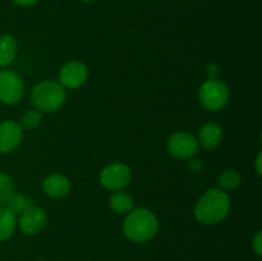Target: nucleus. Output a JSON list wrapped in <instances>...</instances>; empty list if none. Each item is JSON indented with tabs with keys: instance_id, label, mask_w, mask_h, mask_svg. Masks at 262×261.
<instances>
[{
	"instance_id": "obj_22",
	"label": "nucleus",
	"mask_w": 262,
	"mask_h": 261,
	"mask_svg": "<svg viewBox=\"0 0 262 261\" xmlns=\"http://www.w3.org/2000/svg\"><path fill=\"white\" fill-rule=\"evenodd\" d=\"M262 154L261 153H258V155H257V158H256V171H257V174L258 176H261L262 174V168H261V163H262Z\"/></svg>"
},
{
	"instance_id": "obj_17",
	"label": "nucleus",
	"mask_w": 262,
	"mask_h": 261,
	"mask_svg": "<svg viewBox=\"0 0 262 261\" xmlns=\"http://www.w3.org/2000/svg\"><path fill=\"white\" fill-rule=\"evenodd\" d=\"M15 193V183L9 174L0 171V206H5Z\"/></svg>"
},
{
	"instance_id": "obj_16",
	"label": "nucleus",
	"mask_w": 262,
	"mask_h": 261,
	"mask_svg": "<svg viewBox=\"0 0 262 261\" xmlns=\"http://www.w3.org/2000/svg\"><path fill=\"white\" fill-rule=\"evenodd\" d=\"M217 184L223 191H235L242 184V177L235 169H225L217 178Z\"/></svg>"
},
{
	"instance_id": "obj_6",
	"label": "nucleus",
	"mask_w": 262,
	"mask_h": 261,
	"mask_svg": "<svg viewBox=\"0 0 262 261\" xmlns=\"http://www.w3.org/2000/svg\"><path fill=\"white\" fill-rule=\"evenodd\" d=\"M132 179V171L130 168L124 163H110L105 166L100 173V184L105 189L112 192L120 191L127 187Z\"/></svg>"
},
{
	"instance_id": "obj_5",
	"label": "nucleus",
	"mask_w": 262,
	"mask_h": 261,
	"mask_svg": "<svg viewBox=\"0 0 262 261\" xmlns=\"http://www.w3.org/2000/svg\"><path fill=\"white\" fill-rule=\"evenodd\" d=\"M25 95V82L17 72L12 69L0 71V101L5 105H14Z\"/></svg>"
},
{
	"instance_id": "obj_24",
	"label": "nucleus",
	"mask_w": 262,
	"mask_h": 261,
	"mask_svg": "<svg viewBox=\"0 0 262 261\" xmlns=\"http://www.w3.org/2000/svg\"><path fill=\"white\" fill-rule=\"evenodd\" d=\"M82 2H86V3H92V2H95V0H82Z\"/></svg>"
},
{
	"instance_id": "obj_4",
	"label": "nucleus",
	"mask_w": 262,
	"mask_h": 261,
	"mask_svg": "<svg viewBox=\"0 0 262 261\" xmlns=\"http://www.w3.org/2000/svg\"><path fill=\"white\" fill-rule=\"evenodd\" d=\"M229 89L217 78H209L199 90V100L202 106L210 112H219L227 106L229 101Z\"/></svg>"
},
{
	"instance_id": "obj_20",
	"label": "nucleus",
	"mask_w": 262,
	"mask_h": 261,
	"mask_svg": "<svg viewBox=\"0 0 262 261\" xmlns=\"http://www.w3.org/2000/svg\"><path fill=\"white\" fill-rule=\"evenodd\" d=\"M252 247H253V251H255L256 255L257 256L262 255V232L261 230H258V232L256 233L255 237H253Z\"/></svg>"
},
{
	"instance_id": "obj_23",
	"label": "nucleus",
	"mask_w": 262,
	"mask_h": 261,
	"mask_svg": "<svg viewBox=\"0 0 262 261\" xmlns=\"http://www.w3.org/2000/svg\"><path fill=\"white\" fill-rule=\"evenodd\" d=\"M191 169H193L194 171H200L202 169V163H200V160H193L189 164Z\"/></svg>"
},
{
	"instance_id": "obj_15",
	"label": "nucleus",
	"mask_w": 262,
	"mask_h": 261,
	"mask_svg": "<svg viewBox=\"0 0 262 261\" xmlns=\"http://www.w3.org/2000/svg\"><path fill=\"white\" fill-rule=\"evenodd\" d=\"M133 197L125 192L117 191L110 196L109 206L117 214H128L133 209Z\"/></svg>"
},
{
	"instance_id": "obj_18",
	"label": "nucleus",
	"mask_w": 262,
	"mask_h": 261,
	"mask_svg": "<svg viewBox=\"0 0 262 261\" xmlns=\"http://www.w3.org/2000/svg\"><path fill=\"white\" fill-rule=\"evenodd\" d=\"M32 200H31L30 197L26 196V194L17 193V192H15V193L10 197L9 201L7 202L5 207H8L14 215H20L25 210H27L28 207L32 206Z\"/></svg>"
},
{
	"instance_id": "obj_13",
	"label": "nucleus",
	"mask_w": 262,
	"mask_h": 261,
	"mask_svg": "<svg viewBox=\"0 0 262 261\" xmlns=\"http://www.w3.org/2000/svg\"><path fill=\"white\" fill-rule=\"evenodd\" d=\"M17 56V40L12 35L0 36V67H7Z\"/></svg>"
},
{
	"instance_id": "obj_11",
	"label": "nucleus",
	"mask_w": 262,
	"mask_h": 261,
	"mask_svg": "<svg viewBox=\"0 0 262 261\" xmlns=\"http://www.w3.org/2000/svg\"><path fill=\"white\" fill-rule=\"evenodd\" d=\"M42 189L51 199L60 200L68 196L69 192H71V182L67 177L54 173L43 179Z\"/></svg>"
},
{
	"instance_id": "obj_25",
	"label": "nucleus",
	"mask_w": 262,
	"mask_h": 261,
	"mask_svg": "<svg viewBox=\"0 0 262 261\" xmlns=\"http://www.w3.org/2000/svg\"><path fill=\"white\" fill-rule=\"evenodd\" d=\"M38 261H43V260H38Z\"/></svg>"
},
{
	"instance_id": "obj_19",
	"label": "nucleus",
	"mask_w": 262,
	"mask_h": 261,
	"mask_svg": "<svg viewBox=\"0 0 262 261\" xmlns=\"http://www.w3.org/2000/svg\"><path fill=\"white\" fill-rule=\"evenodd\" d=\"M41 120H42L41 112H38L37 109H31L22 115L19 124L23 129L32 130L41 124Z\"/></svg>"
},
{
	"instance_id": "obj_14",
	"label": "nucleus",
	"mask_w": 262,
	"mask_h": 261,
	"mask_svg": "<svg viewBox=\"0 0 262 261\" xmlns=\"http://www.w3.org/2000/svg\"><path fill=\"white\" fill-rule=\"evenodd\" d=\"M17 229L15 215L8 207L0 206V242L8 241Z\"/></svg>"
},
{
	"instance_id": "obj_12",
	"label": "nucleus",
	"mask_w": 262,
	"mask_h": 261,
	"mask_svg": "<svg viewBox=\"0 0 262 261\" xmlns=\"http://www.w3.org/2000/svg\"><path fill=\"white\" fill-rule=\"evenodd\" d=\"M223 140V128L215 122H207L199 130V145L205 150L212 151L220 145Z\"/></svg>"
},
{
	"instance_id": "obj_8",
	"label": "nucleus",
	"mask_w": 262,
	"mask_h": 261,
	"mask_svg": "<svg viewBox=\"0 0 262 261\" xmlns=\"http://www.w3.org/2000/svg\"><path fill=\"white\" fill-rule=\"evenodd\" d=\"M89 77V68L81 60H69L59 72V82L64 89H78L86 82Z\"/></svg>"
},
{
	"instance_id": "obj_1",
	"label": "nucleus",
	"mask_w": 262,
	"mask_h": 261,
	"mask_svg": "<svg viewBox=\"0 0 262 261\" xmlns=\"http://www.w3.org/2000/svg\"><path fill=\"white\" fill-rule=\"evenodd\" d=\"M230 199L220 188L207 189L199 199L194 206V216L200 223L206 225L217 224L229 214Z\"/></svg>"
},
{
	"instance_id": "obj_2",
	"label": "nucleus",
	"mask_w": 262,
	"mask_h": 261,
	"mask_svg": "<svg viewBox=\"0 0 262 261\" xmlns=\"http://www.w3.org/2000/svg\"><path fill=\"white\" fill-rule=\"evenodd\" d=\"M159 230V220L152 211L145 207L132 209L123 223V233L135 243L152 240Z\"/></svg>"
},
{
	"instance_id": "obj_10",
	"label": "nucleus",
	"mask_w": 262,
	"mask_h": 261,
	"mask_svg": "<svg viewBox=\"0 0 262 261\" xmlns=\"http://www.w3.org/2000/svg\"><path fill=\"white\" fill-rule=\"evenodd\" d=\"M23 128L15 120H3L0 123V153L9 154L20 145Z\"/></svg>"
},
{
	"instance_id": "obj_7",
	"label": "nucleus",
	"mask_w": 262,
	"mask_h": 261,
	"mask_svg": "<svg viewBox=\"0 0 262 261\" xmlns=\"http://www.w3.org/2000/svg\"><path fill=\"white\" fill-rule=\"evenodd\" d=\"M166 146L170 155L182 160L193 158L200 147L197 138L188 132H177L171 135Z\"/></svg>"
},
{
	"instance_id": "obj_3",
	"label": "nucleus",
	"mask_w": 262,
	"mask_h": 261,
	"mask_svg": "<svg viewBox=\"0 0 262 261\" xmlns=\"http://www.w3.org/2000/svg\"><path fill=\"white\" fill-rule=\"evenodd\" d=\"M66 89L58 81H42L31 91V102L41 113H55L66 102Z\"/></svg>"
},
{
	"instance_id": "obj_21",
	"label": "nucleus",
	"mask_w": 262,
	"mask_h": 261,
	"mask_svg": "<svg viewBox=\"0 0 262 261\" xmlns=\"http://www.w3.org/2000/svg\"><path fill=\"white\" fill-rule=\"evenodd\" d=\"M38 0H13V3L19 7H31V5L36 4Z\"/></svg>"
},
{
	"instance_id": "obj_9",
	"label": "nucleus",
	"mask_w": 262,
	"mask_h": 261,
	"mask_svg": "<svg viewBox=\"0 0 262 261\" xmlns=\"http://www.w3.org/2000/svg\"><path fill=\"white\" fill-rule=\"evenodd\" d=\"M46 224H48V212L43 207L36 205H32L25 210L18 220L19 229L27 235L37 234L46 227Z\"/></svg>"
}]
</instances>
